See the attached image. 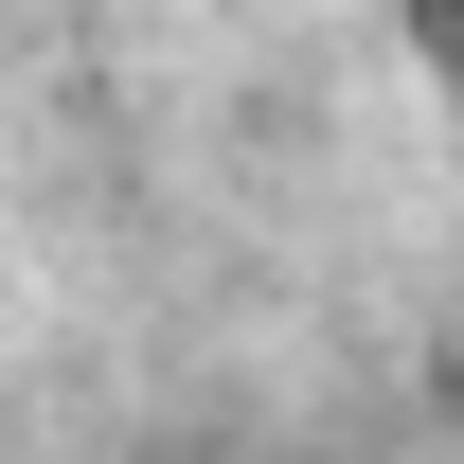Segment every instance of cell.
<instances>
[{
    "label": "cell",
    "instance_id": "6da1fadb",
    "mask_svg": "<svg viewBox=\"0 0 464 464\" xmlns=\"http://www.w3.org/2000/svg\"><path fill=\"white\" fill-rule=\"evenodd\" d=\"M411 36H429V54H447V72H464V0H411Z\"/></svg>",
    "mask_w": 464,
    "mask_h": 464
}]
</instances>
